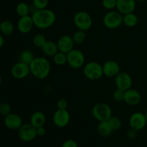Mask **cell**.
Masks as SVG:
<instances>
[{"instance_id":"33","label":"cell","mask_w":147,"mask_h":147,"mask_svg":"<svg viewBox=\"0 0 147 147\" xmlns=\"http://www.w3.org/2000/svg\"><path fill=\"white\" fill-rule=\"evenodd\" d=\"M125 91L116 88L113 93V97L117 102H121L124 99Z\"/></svg>"},{"instance_id":"4","label":"cell","mask_w":147,"mask_h":147,"mask_svg":"<svg viewBox=\"0 0 147 147\" xmlns=\"http://www.w3.org/2000/svg\"><path fill=\"white\" fill-rule=\"evenodd\" d=\"M83 74L90 80H98L103 75V66L96 61L88 62L83 66Z\"/></svg>"},{"instance_id":"6","label":"cell","mask_w":147,"mask_h":147,"mask_svg":"<svg viewBox=\"0 0 147 147\" xmlns=\"http://www.w3.org/2000/svg\"><path fill=\"white\" fill-rule=\"evenodd\" d=\"M73 22L78 30L83 31L89 30L93 24L91 16L85 11H79L76 12L73 17Z\"/></svg>"},{"instance_id":"36","label":"cell","mask_w":147,"mask_h":147,"mask_svg":"<svg viewBox=\"0 0 147 147\" xmlns=\"http://www.w3.org/2000/svg\"><path fill=\"white\" fill-rule=\"evenodd\" d=\"M136 135H137V131L133 129V128H130L129 130H128L127 133H126V135H127L128 138L129 139H134L136 137Z\"/></svg>"},{"instance_id":"8","label":"cell","mask_w":147,"mask_h":147,"mask_svg":"<svg viewBox=\"0 0 147 147\" xmlns=\"http://www.w3.org/2000/svg\"><path fill=\"white\" fill-rule=\"evenodd\" d=\"M18 135L20 140L24 142H30L34 140L37 135L36 128L31 123L23 124L18 130Z\"/></svg>"},{"instance_id":"5","label":"cell","mask_w":147,"mask_h":147,"mask_svg":"<svg viewBox=\"0 0 147 147\" xmlns=\"http://www.w3.org/2000/svg\"><path fill=\"white\" fill-rule=\"evenodd\" d=\"M103 22L108 29L114 30L123 24V14L117 10L109 11L103 17Z\"/></svg>"},{"instance_id":"11","label":"cell","mask_w":147,"mask_h":147,"mask_svg":"<svg viewBox=\"0 0 147 147\" xmlns=\"http://www.w3.org/2000/svg\"><path fill=\"white\" fill-rule=\"evenodd\" d=\"M115 84H116V88L121 89V90L126 91L131 88L133 80L129 73L120 72L115 77Z\"/></svg>"},{"instance_id":"22","label":"cell","mask_w":147,"mask_h":147,"mask_svg":"<svg viewBox=\"0 0 147 147\" xmlns=\"http://www.w3.org/2000/svg\"><path fill=\"white\" fill-rule=\"evenodd\" d=\"M14 30V24L9 20H3L0 22V33L6 36L11 35Z\"/></svg>"},{"instance_id":"29","label":"cell","mask_w":147,"mask_h":147,"mask_svg":"<svg viewBox=\"0 0 147 147\" xmlns=\"http://www.w3.org/2000/svg\"><path fill=\"white\" fill-rule=\"evenodd\" d=\"M47 39L45 36L42 34H37L33 37L32 43L34 46L37 48H42L43 45L46 43Z\"/></svg>"},{"instance_id":"31","label":"cell","mask_w":147,"mask_h":147,"mask_svg":"<svg viewBox=\"0 0 147 147\" xmlns=\"http://www.w3.org/2000/svg\"><path fill=\"white\" fill-rule=\"evenodd\" d=\"M117 0H102V6L109 11H111L116 8Z\"/></svg>"},{"instance_id":"3","label":"cell","mask_w":147,"mask_h":147,"mask_svg":"<svg viewBox=\"0 0 147 147\" xmlns=\"http://www.w3.org/2000/svg\"><path fill=\"white\" fill-rule=\"evenodd\" d=\"M92 115L98 122L107 121L112 116V110L107 103L98 102L92 108Z\"/></svg>"},{"instance_id":"10","label":"cell","mask_w":147,"mask_h":147,"mask_svg":"<svg viewBox=\"0 0 147 147\" xmlns=\"http://www.w3.org/2000/svg\"><path fill=\"white\" fill-rule=\"evenodd\" d=\"M130 128L139 131L144 129L147 125L146 117L141 112H136L132 114L129 120Z\"/></svg>"},{"instance_id":"34","label":"cell","mask_w":147,"mask_h":147,"mask_svg":"<svg viewBox=\"0 0 147 147\" xmlns=\"http://www.w3.org/2000/svg\"><path fill=\"white\" fill-rule=\"evenodd\" d=\"M68 104L66 99H60L57 102V108L58 110H67Z\"/></svg>"},{"instance_id":"18","label":"cell","mask_w":147,"mask_h":147,"mask_svg":"<svg viewBox=\"0 0 147 147\" xmlns=\"http://www.w3.org/2000/svg\"><path fill=\"white\" fill-rule=\"evenodd\" d=\"M141 100H142V95L140 92L136 89L131 88L125 91L123 102H126V104L134 106V105H136L140 103Z\"/></svg>"},{"instance_id":"21","label":"cell","mask_w":147,"mask_h":147,"mask_svg":"<svg viewBox=\"0 0 147 147\" xmlns=\"http://www.w3.org/2000/svg\"><path fill=\"white\" fill-rule=\"evenodd\" d=\"M97 131L99 135L101 137L107 138L110 136L113 132L112 128L109 125L108 121H103V122H99L98 125L97 126Z\"/></svg>"},{"instance_id":"24","label":"cell","mask_w":147,"mask_h":147,"mask_svg":"<svg viewBox=\"0 0 147 147\" xmlns=\"http://www.w3.org/2000/svg\"><path fill=\"white\" fill-rule=\"evenodd\" d=\"M31 7L26 2H20L16 7V12L20 17L30 15Z\"/></svg>"},{"instance_id":"37","label":"cell","mask_w":147,"mask_h":147,"mask_svg":"<svg viewBox=\"0 0 147 147\" xmlns=\"http://www.w3.org/2000/svg\"><path fill=\"white\" fill-rule=\"evenodd\" d=\"M36 132H37V136H43V135H45L46 133V130L44 126L39 127V128H36Z\"/></svg>"},{"instance_id":"2","label":"cell","mask_w":147,"mask_h":147,"mask_svg":"<svg viewBox=\"0 0 147 147\" xmlns=\"http://www.w3.org/2000/svg\"><path fill=\"white\" fill-rule=\"evenodd\" d=\"M30 73L37 79H46L51 71V64L45 57H35L30 65Z\"/></svg>"},{"instance_id":"30","label":"cell","mask_w":147,"mask_h":147,"mask_svg":"<svg viewBox=\"0 0 147 147\" xmlns=\"http://www.w3.org/2000/svg\"><path fill=\"white\" fill-rule=\"evenodd\" d=\"M49 0H32V5L35 10H43L48 6Z\"/></svg>"},{"instance_id":"19","label":"cell","mask_w":147,"mask_h":147,"mask_svg":"<svg viewBox=\"0 0 147 147\" xmlns=\"http://www.w3.org/2000/svg\"><path fill=\"white\" fill-rule=\"evenodd\" d=\"M46 122V117L43 112L36 111L30 117V123L35 128L44 126Z\"/></svg>"},{"instance_id":"40","label":"cell","mask_w":147,"mask_h":147,"mask_svg":"<svg viewBox=\"0 0 147 147\" xmlns=\"http://www.w3.org/2000/svg\"><path fill=\"white\" fill-rule=\"evenodd\" d=\"M144 115H145V117H146V122H147V110H146V112H145Z\"/></svg>"},{"instance_id":"9","label":"cell","mask_w":147,"mask_h":147,"mask_svg":"<svg viewBox=\"0 0 147 147\" xmlns=\"http://www.w3.org/2000/svg\"><path fill=\"white\" fill-rule=\"evenodd\" d=\"M53 123L57 128H65L70 121V115L67 110H58L55 112L53 118Z\"/></svg>"},{"instance_id":"35","label":"cell","mask_w":147,"mask_h":147,"mask_svg":"<svg viewBox=\"0 0 147 147\" xmlns=\"http://www.w3.org/2000/svg\"><path fill=\"white\" fill-rule=\"evenodd\" d=\"M61 147H78V146L76 141L73 139H68L63 143Z\"/></svg>"},{"instance_id":"12","label":"cell","mask_w":147,"mask_h":147,"mask_svg":"<svg viewBox=\"0 0 147 147\" xmlns=\"http://www.w3.org/2000/svg\"><path fill=\"white\" fill-rule=\"evenodd\" d=\"M30 74V66L21 61L17 62L13 65L11 69V76L17 79H24Z\"/></svg>"},{"instance_id":"14","label":"cell","mask_w":147,"mask_h":147,"mask_svg":"<svg viewBox=\"0 0 147 147\" xmlns=\"http://www.w3.org/2000/svg\"><path fill=\"white\" fill-rule=\"evenodd\" d=\"M74 44L75 43L73 37L67 35L61 36L57 43L59 51L65 53H68L73 49H74Z\"/></svg>"},{"instance_id":"17","label":"cell","mask_w":147,"mask_h":147,"mask_svg":"<svg viewBox=\"0 0 147 147\" xmlns=\"http://www.w3.org/2000/svg\"><path fill=\"white\" fill-rule=\"evenodd\" d=\"M17 27L18 31L22 34H27L30 33L34 27L32 16L27 15L20 17L17 22Z\"/></svg>"},{"instance_id":"32","label":"cell","mask_w":147,"mask_h":147,"mask_svg":"<svg viewBox=\"0 0 147 147\" xmlns=\"http://www.w3.org/2000/svg\"><path fill=\"white\" fill-rule=\"evenodd\" d=\"M10 113H11V106L7 102H1L0 104V114L5 117Z\"/></svg>"},{"instance_id":"7","label":"cell","mask_w":147,"mask_h":147,"mask_svg":"<svg viewBox=\"0 0 147 147\" xmlns=\"http://www.w3.org/2000/svg\"><path fill=\"white\" fill-rule=\"evenodd\" d=\"M67 63L73 69H78L83 67L86 62L84 53L78 49H73L67 53Z\"/></svg>"},{"instance_id":"41","label":"cell","mask_w":147,"mask_h":147,"mask_svg":"<svg viewBox=\"0 0 147 147\" xmlns=\"http://www.w3.org/2000/svg\"><path fill=\"white\" fill-rule=\"evenodd\" d=\"M1 82H2V78H1V76L0 75V85H1Z\"/></svg>"},{"instance_id":"13","label":"cell","mask_w":147,"mask_h":147,"mask_svg":"<svg viewBox=\"0 0 147 147\" xmlns=\"http://www.w3.org/2000/svg\"><path fill=\"white\" fill-rule=\"evenodd\" d=\"M103 75L107 77H116L121 72L120 65L115 61H107L103 65Z\"/></svg>"},{"instance_id":"25","label":"cell","mask_w":147,"mask_h":147,"mask_svg":"<svg viewBox=\"0 0 147 147\" xmlns=\"http://www.w3.org/2000/svg\"><path fill=\"white\" fill-rule=\"evenodd\" d=\"M34 58H35V56H34V53L30 50L26 49V50H22L20 53V61L26 63L27 65H30L34 60Z\"/></svg>"},{"instance_id":"39","label":"cell","mask_w":147,"mask_h":147,"mask_svg":"<svg viewBox=\"0 0 147 147\" xmlns=\"http://www.w3.org/2000/svg\"><path fill=\"white\" fill-rule=\"evenodd\" d=\"M136 1H139V2H145V1H146L147 0H136Z\"/></svg>"},{"instance_id":"26","label":"cell","mask_w":147,"mask_h":147,"mask_svg":"<svg viewBox=\"0 0 147 147\" xmlns=\"http://www.w3.org/2000/svg\"><path fill=\"white\" fill-rule=\"evenodd\" d=\"M53 62L57 66H63L67 63V53L58 51L53 56Z\"/></svg>"},{"instance_id":"16","label":"cell","mask_w":147,"mask_h":147,"mask_svg":"<svg viewBox=\"0 0 147 147\" xmlns=\"http://www.w3.org/2000/svg\"><path fill=\"white\" fill-rule=\"evenodd\" d=\"M4 124L9 129L19 130V128L23 125V122L20 115L11 112L8 115L4 117Z\"/></svg>"},{"instance_id":"1","label":"cell","mask_w":147,"mask_h":147,"mask_svg":"<svg viewBox=\"0 0 147 147\" xmlns=\"http://www.w3.org/2000/svg\"><path fill=\"white\" fill-rule=\"evenodd\" d=\"M34 27L40 30L47 29L53 26L56 21V14L50 9L36 10L32 13Z\"/></svg>"},{"instance_id":"27","label":"cell","mask_w":147,"mask_h":147,"mask_svg":"<svg viewBox=\"0 0 147 147\" xmlns=\"http://www.w3.org/2000/svg\"><path fill=\"white\" fill-rule=\"evenodd\" d=\"M72 37H73L75 44H82V43L86 40V31H83V30H77L76 32H75V33L73 34V35L72 36Z\"/></svg>"},{"instance_id":"38","label":"cell","mask_w":147,"mask_h":147,"mask_svg":"<svg viewBox=\"0 0 147 147\" xmlns=\"http://www.w3.org/2000/svg\"><path fill=\"white\" fill-rule=\"evenodd\" d=\"M4 36L3 35H1L0 33V48H2V46H4Z\"/></svg>"},{"instance_id":"23","label":"cell","mask_w":147,"mask_h":147,"mask_svg":"<svg viewBox=\"0 0 147 147\" xmlns=\"http://www.w3.org/2000/svg\"><path fill=\"white\" fill-rule=\"evenodd\" d=\"M139 22V18L134 12L123 15V24L129 27H135Z\"/></svg>"},{"instance_id":"28","label":"cell","mask_w":147,"mask_h":147,"mask_svg":"<svg viewBox=\"0 0 147 147\" xmlns=\"http://www.w3.org/2000/svg\"><path fill=\"white\" fill-rule=\"evenodd\" d=\"M107 121L108 122H109V125L111 126V128H112V130H113V131L120 129L122 125L121 120L120 118L117 116H113V115H112Z\"/></svg>"},{"instance_id":"15","label":"cell","mask_w":147,"mask_h":147,"mask_svg":"<svg viewBox=\"0 0 147 147\" xmlns=\"http://www.w3.org/2000/svg\"><path fill=\"white\" fill-rule=\"evenodd\" d=\"M136 7V0H117L116 10L123 15L134 12Z\"/></svg>"},{"instance_id":"20","label":"cell","mask_w":147,"mask_h":147,"mask_svg":"<svg viewBox=\"0 0 147 147\" xmlns=\"http://www.w3.org/2000/svg\"><path fill=\"white\" fill-rule=\"evenodd\" d=\"M41 49L42 53L45 56H50V57L51 56L53 57L59 51L57 43L53 41H50V40H47L46 43L41 48Z\"/></svg>"}]
</instances>
